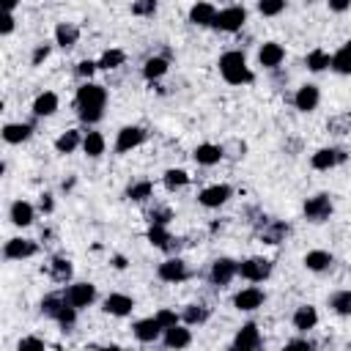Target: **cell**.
I'll list each match as a JSON object with an SVG mask.
<instances>
[{"mask_svg": "<svg viewBox=\"0 0 351 351\" xmlns=\"http://www.w3.org/2000/svg\"><path fill=\"white\" fill-rule=\"evenodd\" d=\"M126 195H129L132 200H145V197H151V184H148V181H137V184H132V186L126 189Z\"/></svg>", "mask_w": 351, "mask_h": 351, "instance_id": "obj_42", "label": "cell"}, {"mask_svg": "<svg viewBox=\"0 0 351 351\" xmlns=\"http://www.w3.org/2000/svg\"><path fill=\"white\" fill-rule=\"evenodd\" d=\"M343 162H346V151H343V148H335V145L318 148V151L310 156V165H313L315 170H332V167H337V165H343Z\"/></svg>", "mask_w": 351, "mask_h": 351, "instance_id": "obj_13", "label": "cell"}, {"mask_svg": "<svg viewBox=\"0 0 351 351\" xmlns=\"http://www.w3.org/2000/svg\"><path fill=\"white\" fill-rule=\"evenodd\" d=\"M58 107H60V99H58L55 90H44L33 99V115L36 118H49V115L58 112Z\"/></svg>", "mask_w": 351, "mask_h": 351, "instance_id": "obj_21", "label": "cell"}, {"mask_svg": "<svg viewBox=\"0 0 351 351\" xmlns=\"http://www.w3.org/2000/svg\"><path fill=\"white\" fill-rule=\"evenodd\" d=\"M332 71H337V74H351V52H346L343 47L332 55V66H329Z\"/></svg>", "mask_w": 351, "mask_h": 351, "instance_id": "obj_40", "label": "cell"}, {"mask_svg": "<svg viewBox=\"0 0 351 351\" xmlns=\"http://www.w3.org/2000/svg\"><path fill=\"white\" fill-rule=\"evenodd\" d=\"M329 307L335 315H351V288H343V291H335L329 296Z\"/></svg>", "mask_w": 351, "mask_h": 351, "instance_id": "obj_33", "label": "cell"}, {"mask_svg": "<svg viewBox=\"0 0 351 351\" xmlns=\"http://www.w3.org/2000/svg\"><path fill=\"white\" fill-rule=\"evenodd\" d=\"M74 104H77V115L85 123H99L104 118V107H107V88L93 80H85L77 88Z\"/></svg>", "mask_w": 351, "mask_h": 351, "instance_id": "obj_1", "label": "cell"}, {"mask_svg": "<svg viewBox=\"0 0 351 351\" xmlns=\"http://www.w3.org/2000/svg\"><path fill=\"white\" fill-rule=\"evenodd\" d=\"M162 343L167 346V348H186L189 343H192V332H189V326L181 321V324H176V326H167L165 332H162Z\"/></svg>", "mask_w": 351, "mask_h": 351, "instance_id": "obj_18", "label": "cell"}, {"mask_svg": "<svg viewBox=\"0 0 351 351\" xmlns=\"http://www.w3.org/2000/svg\"><path fill=\"white\" fill-rule=\"evenodd\" d=\"M332 66V55L329 52H324V49H313V52H307V69L310 71H324V69H329Z\"/></svg>", "mask_w": 351, "mask_h": 351, "instance_id": "obj_37", "label": "cell"}, {"mask_svg": "<svg viewBox=\"0 0 351 351\" xmlns=\"http://www.w3.org/2000/svg\"><path fill=\"white\" fill-rule=\"evenodd\" d=\"M101 310H104L107 315L126 318V315H132V310H134V299L126 296V293H110V296H104Z\"/></svg>", "mask_w": 351, "mask_h": 351, "instance_id": "obj_17", "label": "cell"}, {"mask_svg": "<svg viewBox=\"0 0 351 351\" xmlns=\"http://www.w3.org/2000/svg\"><path fill=\"white\" fill-rule=\"evenodd\" d=\"M293 104H296L299 112H313V110L321 104V90H318V85H313V82L299 85L296 93H293Z\"/></svg>", "mask_w": 351, "mask_h": 351, "instance_id": "obj_12", "label": "cell"}, {"mask_svg": "<svg viewBox=\"0 0 351 351\" xmlns=\"http://www.w3.org/2000/svg\"><path fill=\"white\" fill-rule=\"evenodd\" d=\"M77 41H80V27L74 22H58V27H55V44L63 47V49H69Z\"/></svg>", "mask_w": 351, "mask_h": 351, "instance_id": "obj_27", "label": "cell"}, {"mask_svg": "<svg viewBox=\"0 0 351 351\" xmlns=\"http://www.w3.org/2000/svg\"><path fill=\"white\" fill-rule=\"evenodd\" d=\"M214 16H217V8L211 3H195L189 8V22L195 27H211L214 25Z\"/></svg>", "mask_w": 351, "mask_h": 351, "instance_id": "obj_25", "label": "cell"}, {"mask_svg": "<svg viewBox=\"0 0 351 351\" xmlns=\"http://www.w3.org/2000/svg\"><path fill=\"white\" fill-rule=\"evenodd\" d=\"M236 277H239V261H233V258H217V261L211 263V271H208L211 285L225 288V285H230Z\"/></svg>", "mask_w": 351, "mask_h": 351, "instance_id": "obj_7", "label": "cell"}, {"mask_svg": "<svg viewBox=\"0 0 351 351\" xmlns=\"http://www.w3.org/2000/svg\"><path fill=\"white\" fill-rule=\"evenodd\" d=\"M47 58H49V47L47 44H38L33 49V66H41V60H47Z\"/></svg>", "mask_w": 351, "mask_h": 351, "instance_id": "obj_48", "label": "cell"}, {"mask_svg": "<svg viewBox=\"0 0 351 351\" xmlns=\"http://www.w3.org/2000/svg\"><path fill=\"white\" fill-rule=\"evenodd\" d=\"M156 11V0H134L132 3V14L137 16H151Z\"/></svg>", "mask_w": 351, "mask_h": 351, "instance_id": "obj_44", "label": "cell"}, {"mask_svg": "<svg viewBox=\"0 0 351 351\" xmlns=\"http://www.w3.org/2000/svg\"><path fill=\"white\" fill-rule=\"evenodd\" d=\"M282 60H285L282 44H277V41H263V44H261V49H258V63H261L263 69H277Z\"/></svg>", "mask_w": 351, "mask_h": 351, "instance_id": "obj_19", "label": "cell"}, {"mask_svg": "<svg viewBox=\"0 0 351 351\" xmlns=\"http://www.w3.org/2000/svg\"><path fill=\"white\" fill-rule=\"evenodd\" d=\"M258 11L263 16H280L285 11V0H258Z\"/></svg>", "mask_w": 351, "mask_h": 351, "instance_id": "obj_41", "label": "cell"}, {"mask_svg": "<svg viewBox=\"0 0 351 351\" xmlns=\"http://www.w3.org/2000/svg\"><path fill=\"white\" fill-rule=\"evenodd\" d=\"M148 241L154 244V247H159V250H170L173 244V236L167 233V228L165 225H159V222H151V228H148Z\"/></svg>", "mask_w": 351, "mask_h": 351, "instance_id": "obj_34", "label": "cell"}, {"mask_svg": "<svg viewBox=\"0 0 351 351\" xmlns=\"http://www.w3.org/2000/svg\"><path fill=\"white\" fill-rule=\"evenodd\" d=\"M49 271H52V280L55 282H66V280H71V261L55 258L52 266H49Z\"/></svg>", "mask_w": 351, "mask_h": 351, "instance_id": "obj_39", "label": "cell"}, {"mask_svg": "<svg viewBox=\"0 0 351 351\" xmlns=\"http://www.w3.org/2000/svg\"><path fill=\"white\" fill-rule=\"evenodd\" d=\"M145 143V129L137 126V123H129V126H121L118 134H115V154H129L134 148H140Z\"/></svg>", "mask_w": 351, "mask_h": 351, "instance_id": "obj_5", "label": "cell"}, {"mask_svg": "<svg viewBox=\"0 0 351 351\" xmlns=\"http://www.w3.org/2000/svg\"><path fill=\"white\" fill-rule=\"evenodd\" d=\"M291 324H293L296 332H310V329H315V324H318V310H315L313 304H299V307L293 310Z\"/></svg>", "mask_w": 351, "mask_h": 351, "instance_id": "obj_23", "label": "cell"}, {"mask_svg": "<svg viewBox=\"0 0 351 351\" xmlns=\"http://www.w3.org/2000/svg\"><path fill=\"white\" fill-rule=\"evenodd\" d=\"M192 156H195L197 165H203V167H214V165L222 162L225 148H222V145H214V143H200V145L192 151Z\"/></svg>", "mask_w": 351, "mask_h": 351, "instance_id": "obj_20", "label": "cell"}, {"mask_svg": "<svg viewBox=\"0 0 351 351\" xmlns=\"http://www.w3.org/2000/svg\"><path fill=\"white\" fill-rule=\"evenodd\" d=\"M156 321L162 324V329H167V326H176V324H181V315H178L176 310H170V307H162V310L156 313Z\"/></svg>", "mask_w": 351, "mask_h": 351, "instance_id": "obj_43", "label": "cell"}, {"mask_svg": "<svg viewBox=\"0 0 351 351\" xmlns=\"http://www.w3.org/2000/svg\"><path fill=\"white\" fill-rule=\"evenodd\" d=\"M96 69H99V63H96V60H80V66H77V74H80L82 80H90V77L96 74Z\"/></svg>", "mask_w": 351, "mask_h": 351, "instance_id": "obj_47", "label": "cell"}, {"mask_svg": "<svg viewBox=\"0 0 351 351\" xmlns=\"http://www.w3.org/2000/svg\"><path fill=\"white\" fill-rule=\"evenodd\" d=\"M63 293H66L69 304L77 307V310H85V307H90L96 302V285L93 282H71Z\"/></svg>", "mask_w": 351, "mask_h": 351, "instance_id": "obj_8", "label": "cell"}, {"mask_svg": "<svg viewBox=\"0 0 351 351\" xmlns=\"http://www.w3.org/2000/svg\"><path fill=\"white\" fill-rule=\"evenodd\" d=\"M271 274V261L263 255H252L247 261H239V277L247 282H263Z\"/></svg>", "mask_w": 351, "mask_h": 351, "instance_id": "obj_3", "label": "cell"}, {"mask_svg": "<svg viewBox=\"0 0 351 351\" xmlns=\"http://www.w3.org/2000/svg\"><path fill=\"white\" fill-rule=\"evenodd\" d=\"M162 324L156 321V315H148V318H140V321H134V326H132V335L140 340V343H156V340H162Z\"/></svg>", "mask_w": 351, "mask_h": 351, "instance_id": "obj_15", "label": "cell"}, {"mask_svg": "<svg viewBox=\"0 0 351 351\" xmlns=\"http://www.w3.org/2000/svg\"><path fill=\"white\" fill-rule=\"evenodd\" d=\"M258 346H261V329H258V324H252V321L241 324L239 332H236V337H233V348L236 351H255Z\"/></svg>", "mask_w": 351, "mask_h": 351, "instance_id": "obj_16", "label": "cell"}, {"mask_svg": "<svg viewBox=\"0 0 351 351\" xmlns=\"http://www.w3.org/2000/svg\"><path fill=\"white\" fill-rule=\"evenodd\" d=\"M181 321L186 326H203L208 321V307H203V304H186L181 310Z\"/></svg>", "mask_w": 351, "mask_h": 351, "instance_id": "obj_32", "label": "cell"}, {"mask_svg": "<svg viewBox=\"0 0 351 351\" xmlns=\"http://www.w3.org/2000/svg\"><path fill=\"white\" fill-rule=\"evenodd\" d=\"M123 60H126V52H123V49H104V52H101V58H99L96 63H99V69L110 71V69L123 66Z\"/></svg>", "mask_w": 351, "mask_h": 351, "instance_id": "obj_35", "label": "cell"}, {"mask_svg": "<svg viewBox=\"0 0 351 351\" xmlns=\"http://www.w3.org/2000/svg\"><path fill=\"white\" fill-rule=\"evenodd\" d=\"M16 3H19V0H0V8H3V11H14Z\"/></svg>", "mask_w": 351, "mask_h": 351, "instance_id": "obj_52", "label": "cell"}, {"mask_svg": "<svg viewBox=\"0 0 351 351\" xmlns=\"http://www.w3.org/2000/svg\"><path fill=\"white\" fill-rule=\"evenodd\" d=\"M82 137H85V132H80V129H66V132L55 140V151H58V154H74L77 148H82Z\"/></svg>", "mask_w": 351, "mask_h": 351, "instance_id": "obj_26", "label": "cell"}, {"mask_svg": "<svg viewBox=\"0 0 351 351\" xmlns=\"http://www.w3.org/2000/svg\"><path fill=\"white\" fill-rule=\"evenodd\" d=\"M8 219H11L16 228H27V225H33V219H36V208H33L27 200H14L11 208H8Z\"/></svg>", "mask_w": 351, "mask_h": 351, "instance_id": "obj_24", "label": "cell"}, {"mask_svg": "<svg viewBox=\"0 0 351 351\" xmlns=\"http://www.w3.org/2000/svg\"><path fill=\"white\" fill-rule=\"evenodd\" d=\"M27 346H38V348H41L44 340H38V337H22V340H19V348H27Z\"/></svg>", "mask_w": 351, "mask_h": 351, "instance_id": "obj_50", "label": "cell"}, {"mask_svg": "<svg viewBox=\"0 0 351 351\" xmlns=\"http://www.w3.org/2000/svg\"><path fill=\"white\" fill-rule=\"evenodd\" d=\"M263 241L266 244H280L285 236H288V225L285 222H271V228H263Z\"/></svg>", "mask_w": 351, "mask_h": 351, "instance_id": "obj_38", "label": "cell"}, {"mask_svg": "<svg viewBox=\"0 0 351 351\" xmlns=\"http://www.w3.org/2000/svg\"><path fill=\"white\" fill-rule=\"evenodd\" d=\"M16 27V19H14V11H3L0 16V36H11Z\"/></svg>", "mask_w": 351, "mask_h": 351, "instance_id": "obj_46", "label": "cell"}, {"mask_svg": "<svg viewBox=\"0 0 351 351\" xmlns=\"http://www.w3.org/2000/svg\"><path fill=\"white\" fill-rule=\"evenodd\" d=\"M167 69H170L167 58H162V55H154V58H148V60L143 63V77H145L148 82H154V80H162V77L167 74Z\"/></svg>", "mask_w": 351, "mask_h": 351, "instance_id": "obj_29", "label": "cell"}, {"mask_svg": "<svg viewBox=\"0 0 351 351\" xmlns=\"http://www.w3.org/2000/svg\"><path fill=\"white\" fill-rule=\"evenodd\" d=\"M332 197L326 195V192H321V195H313V197H307L304 200V219L307 222H326L329 217H332Z\"/></svg>", "mask_w": 351, "mask_h": 351, "instance_id": "obj_6", "label": "cell"}, {"mask_svg": "<svg viewBox=\"0 0 351 351\" xmlns=\"http://www.w3.org/2000/svg\"><path fill=\"white\" fill-rule=\"evenodd\" d=\"M66 304H69L66 293H49V296H44V299H41V313H44L47 318H52V321H55Z\"/></svg>", "mask_w": 351, "mask_h": 351, "instance_id": "obj_31", "label": "cell"}, {"mask_svg": "<svg viewBox=\"0 0 351 351\" xmlns=\"http://www.w3.org/2000/svg\"><path fill=\"white\" fill-rule=\"evenodd\" d=\"M302 263H304L307 271L321 274V271H329V269H332L335 258H332V252H326V250H310V252H304Z\"/></svg>", "mask_w": 351, "mask_h": 351, "instance_id": "obj_22", "label": "cell"}, {"mask_svg": "<svg viewBox=\"0 0 351 351\" xmlns=\"http://www.w3.org/2000/svg\"><path fill=\"white\" fill-rule=\"evenodd\" d=\"M217 66H219V74H222V80H225L228 85H247V82H252V71H250L247 58H244L241 49H228V52H222Z\"/></svg>", "mask_w": 351, "mask_h": 351, "instance_id": "obj_2", "label": "cell"}, {"mask_svg": "<svg viewBox=\"0 0 351 351\" xmlns=\"http://www.w3.org/2000/svg\"><path fill=\"white\" fill-rule=\"evenodd\" d=\"M329 129H332L335 134H346V132L351 129V112H346V115H340V118L329 121Z\"/></svg>", "mask_w": 351, "mask_h": 351, "instance_id": "obj_45", "label": "cell"}, {"mask_svg": "<svg viewBox=\"0 0 351 351\" xmlns=\"http://www.w3.org/2000/svg\"><path fill=\"white\" fill-rule=\"evenodd\" d=\"M343 49H346V52H351V38H348V41L343 44Z\"/></svg>", "mask_w": 351, "mask_h": 351, "instance_id": "obj_53", "label": "cell"}, {"mask_svg": "<svg viewBox=\"0 0 351 351\" xmlns=\"http://www.w3.org/2000/svg\"><path fill=\"white\" fill-rule=\"evenodd\" d=\"M156 277H159L162 282H184V280L189 277V266H186L184 258L176 255V258H167V261L159 263Z\"/></svg>", "mask_w": 351, "mask_h": 351, "instance_id": "obj_9", "label": "cell"}, {"mask_svg": "<svg viewBox=\"0 0 351 351\" xmlns=\"http://www.w3.org/2000/svg\"><path fill=\"white\" fill-rule=\"evenodd\" d=\"M162 181H165V186H167V189H181V186H186V184H189V173H186V170H181V167H170V170H165Z\"/></svg>", "mask_w": 351, "mask_h": 351, "instance_id": "obj_36", "label": "cell"}, {"mask_svg": "<svg viewBox=\"0 0 351 351\" xmlns=\"http://www.w3.org/2000/svg\"><path fill=\"white\" fill-rule=\"evenodd\" d=\"M104 148H107V140H104L101 132H93V129L85 132V137H82V154H85V156L96 159V156L104 154Z\"/></svg>", "mask_w": 351, "mask_h": 351, "instance_id": "obj_28", "label": "cell"}, {"mask_svg": "<svg viewBox=\"0 0 351 351\" xmlns=\"http://www.w3.org/2000/svg\"><path fill=\"white\" fill-rule=\"evenodd\" d=\"M285 348H313V343L310 340H291V343H285Z\"/></svg>", "mask_w": 351, "mask_h": 351, "instance_id": "obj_51", "label": "cell"}, {"mask_svg": "<svg viewBox=\"0 0 351 351\" xmlns=\"http://www.w3.org/2000/svg\"><path fill=\"white\" fill-rule=\"evenodd\" d=\"M30 132H33L30 123H5L3 126V140L8 145H19V143H25L30 137Z\"/></svg>", "mask_w": 351, "mask_h": 351, "instance_id": "obj_30", "label": "cell"}, {"mask_svg": "<svg viewBox=\"0 0 351 351\" xmlns=\"http://www.w3.org/2000/svg\"><path fill=\"white\" fill-rule=\"evenodd\" d=\"M230 195H233V189H230L228 184H211V186L200 189L197 203H200L203 208H219V206H225V203L230 200Z\"/></svg>", "mask_w": 351, "mask_h": 351, "instance_id": "obj_11", "label": "cell"}, {"mask_svg": "<svg viewBox=\"0 0 351 351\" xmlns=\"http://www.w3.org/2000/svg\"><path fill=\"white\" fill-rule=\"evenodd\" d=\"M38 252V244L33 239H8L3 247V258L5 261H22V258H33Z\"/></svg>", "mask_w": 351, "mask_h": 351, "instance_id": "obj_14", "label": "cell"}, {"mask_svg": "<svg viewBox=\"0 0 351 351\" xmlns=\"http://www.w3.org/2000/svg\"><path fill=\"white\" fill-rule=\"evenodd\" d=\"M244 22H247V11L241 5H228V8L217 11L211 27L219 30V33H236V30H241Z\"/></svg>", "mask_w": 351, "mask_h": 351, "instance_id": "obj_4", "label": "cell"}, {"mask_svg": "<svg viewBox=\"0 0 351 351\" xmlns=\"http://www.w3.org/2000/svg\"><path fill=\"white\" fill-rule=\"evenodd\" d=\"M326 5H329V11L343 14V11H348V8H351V0H326Z\"/></svg>", "mask_w": 351, "mask_h": 351, "instance_id": "obj_49", "label": "cell"}, {"mask_svg": "<svg viewBox=\"0 0 351 351\" xmlns=\"http://www.w3.org/2000/svg\"><path fill=\"white\" fill-rule=\"evenodd\" d=\"M263 302H266V293H263L258 285H247V288H241V291L233 293V307H236L239 313H252V310H258Z\"/></svg>", "mask_w": 351, "mask_h": 351, "instance_id": "obj_10", "label": "cell"}]
</instances>
